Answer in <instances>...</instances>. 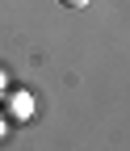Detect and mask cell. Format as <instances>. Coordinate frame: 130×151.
Returning <instances> with one entry per match:
<instances>
[{
  "label": "cell",
  "instance_id": "6da1fadb",
  "mask_svg": "<svg viewBox=\"0 0 130 151\" xmlns=\"http://www.w3.org/2000/svg\"><path fill=\"white\" fill-rule=\"evenodd\" d=\"M59 4H63V9H88L92 0H59Z\"/></svg>",
  "mask_w": 130,
  "mask_h": 151
}]
</instances>
